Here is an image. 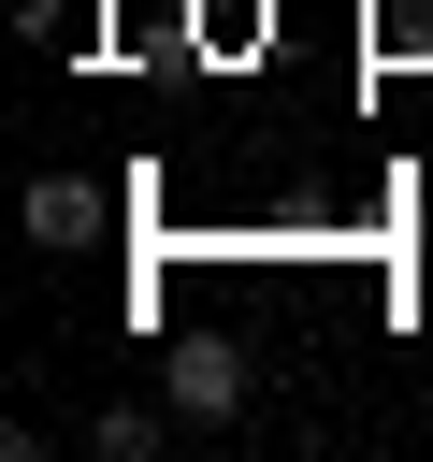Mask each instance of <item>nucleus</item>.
<instances>
[{
  "label": "nucleus",
  "mask_w": 433,
  "mask_h": 462,
  "mask_svg": "<svg viewBox=\"0 0 433 462\" xmlns=\"http://www.w3.org/2000/svg\"><path fill=\"white\" fill-rule=\"evenodd\" d=\"M14 217H29V245H87V231H101V202H87L72 173H29V202H14Z\"/></svg>",
  "instance_id": "obj_2"
},
{
  "label": "nucleus",
  "mask_w": 433,
  "mask_h": 462,
  "mask_svg": "<svg viewBox=\"0 0 433 462\" xmlns=\"http://www.w3.org/2000/svg\"><path fill=\"white\" fill-rule=\"evenodd\" d=\"M87 448H101V462H159V448H173V404H101Z\"/></svg>",
  "instance_id": "obj_3"
},
{
  "label": "nucleus",
  "mask_w": 433,
  "mask_h": 462,
  "mask_svg": "<svg viewBox=\"0 0 433 462\" xmlns=\"http://www.w3.org/2000/svg\"><path fill=\"white\" fill-rule=\"evenodd\" d=\"M159 404H173V419H202V433H216V419H231V404H245V361H231V346H216V332H202V346H173V361H159Z\"/></svg>",
  "instance_id": "obj_1"
}]
</instances>
